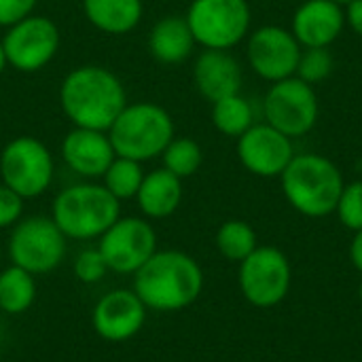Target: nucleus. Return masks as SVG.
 Listing matches in <instances>:
<instances>
[{
    "mask_svg": "<svg viewBox=\"0 0 362 362\" xmlns=\"http://www.w3.org/2000/svg\"><path fill=\"white\" fill-rule=\"evenodd\" d=\"M121 216V202L104 185L76 182L62 189L51 206V218L68 240H100Z\"/></svg>",
    "mask_w": 362,
    "mask_h": 362,
    "instance_id": "nucleus-4",
    "label": "nucleus"
},
{
    "mask_svg": "<svg viewBox=\"0 0 362 362\" xmlns=\"http://www.w3.org/2000/svg\"><path fill=\"white\" fill-rule=\"evenodd\" d=\"M68 238L59 231L51 216H28L11 227L8 259L34 276L57 269L66 257Z\"/></svg>",
    "mask_w": 362,
    "mask_h": 362,
    "instance_id": "nucleus-8",
    "label": "nucleus"
},
{
    "mask_svg": "<svg viewBox=\"0 0 362 362\" xmlns=\"http://www.w3.org/2000/svg\"><path fill=\"white\" fill-rule=\"evenodd\" d=\"M358 299H361V303H362V282H361V286H358Z\"/></svg>",
    "mask_w": 362,
    "mask_h": 362,
    "instance_id": "nucleus-36",
    "label": "nucleus"
},
{
    "mask_svg": "<svg viewBox=\"0 0 362 362\" xmlns=\"http://www.w3.org/2000/svg\"><path fill=\"white\" fill-rule=\"evenodd\" d=\"M64 163L83 178H102L117 157L108 132L72 127L59 144Z\"/></svg>",
    "mask_w": 362,
    "mask_h": 362,
    "instance_id": "nucleus-17",
    "label": "nucleus"
},
{
    "mask_svg": "<svg viewBox=\"0 0 362 362\" xmlns=\"http://www.w3.org/2000/svg\"><path fill=\"white\" fill-rule=\"evenodd\" d=\"M295 140L284 136L269 123H255L246 129L235 144L238 159L246 172L259 178H280L293 161Z\"/></svg>",
    "mask_w": 362,
    "mask_h": 362,
    "instance_id": "nucleus-14",
    "label": "nucleus"
},
{
    "mask_svg": "<svg viewBox=\"0 0 362 362\" xmlns=\"http://www.w3.org/2000/svg\"><path fill=\"white\" fill-rule=\"evenodd\" d=\"M0 42L4 47L8 66L17 72L32 74L53 62L59 51L62 36L53 19L32 13L6 28Z\"/></svg>",
    "mask_w": 362,
    "mask_h": 362,
    "instance_id": "nucleus-11",
    "label": "nucleus"
},
{
    "mask_svg": "<svg viewBox=\"0 0 362 362\" xmlns=\"http://www.w3.org/2000/svg\"><path fill=\"white\" fill-rule=\"evenodd\" d=\"M146 320V305L134 288H115L98 299L91 312V325L98 337L106 341H127L136 337Z\"/></svg>",
    "mask_w": 362,
    "mask_h": 362,
    "instance_id": "nucleus-15",
    "label": "nucleus"
},
{
    "mask_svg": "<svg viewBox=\"0 0 362 362\" xmlns=\"http://www.w3.org/2000/svg\"><path fill=\"white\" fill-rule=\"evenodd\" d=\"M301 49L303 47L297 42L293 32L276 23L261 25L246 36L248 66L259 78L267 83L295 76Z\"/></svg>",
    "mask_w": 362,
    "mask_h": 362,
    "instance_id": "nucleus-13",
    "label": "nucleus"
},
{
    "mask_svg": "<svg viewBox=\"0 0 362 362\" xmlns=\"http://www.w3.org/2000/svg\"><path fill=\"white\" fill-rule=\"evenodd\" d=\"M212 125L227 138H240L246 129H250L255 121V108L248 98L242 93H233L212 102Z\"/></svg>",
    "mask_w": 362,
    "mask_h": 362,
    "instance_id": "nucleus-23",
    "label": "nucleus"
},
{
    "mask_svg": "<svg viewBox=\"0 0 362 362\" xmlns=\"http://www.w3.org/2000/svg\"><path fill=\"white\" fill-rule=\"evenodd\" d=\"M185 19L199 47L231 51L250 34L252 11L248 0H191Z\"/></svg>",
    "mask_w": 362,
    "mask_h": 362,
    "instance_id": "nucleus-6",
    "label": "nucleus"
},
{
    "mask_svg": "<svg viewBox=\"0 0 362 362\" xmlns=\"http://www.w3.org/2000/svg\"><path fill=\"white\" fill-rule=\"evenodd\" d=\"M108 272L136 274L155 252L157 233L148 218L142 216H119L98 242Z\"/></svg>",
    "mask_w": 362,
    "mask_h": 362,
    "instance_id": "nucleus-12",
    "label": "nucleus"
},
{
    "mask_svg": "<svg viewBox=\"0 0 362 362\" xmlns=\"http://www.w3.org/2000/svg\"><path fill=\"white\" fill-rule=\"evenodd\" d=\"M6 66H8V62H6V53H4V47H2V42H0V74L6 70Z\"/></svg>",
    "mask_w": 362,
    "mask_h": 362,
    "instance_id": "nucleus-34",
    "label": "nucleus"
},
{
    "mask_svg": "<svg viewBox=\"0 0 362 362\" xmlns=\"http://www.w3.org/2000/svg\"><path fill=\"white\" fill-rule=\"evenodd\" d=\"M320 115L318 93L299 76L272 83L263 98V121L297 140L308 136Z\"/></svg>",
    "mask_w": 362,
    "mask_h": 362,
    "instance_id": "nucleus-9",
    "label": "nucleus"
},
{
    "mask_svg": "<svg viewBox=\"0 0 362 362\" xmlns=\"http://www.w3.org/2000/svg\"><path fill=\"white\" fill-rule=\"evenodd\" d=\"M148 53L165 66H176L193 55L195 38L185 15H165L157 19L148 32Z\"/></svg>",
    "mask_w": 362,
    "mask_h": 362,
    "instance_id": "nucleus-19",
    "label": "nucleus"
},
{
    "mask_svg": "<svg viewBox=\"0 0 362 362\" xmlns=\"http://www.w3.org/2000/svg\"><path fill=\"white\" fill-rule=\"evenodd\" d=\"M142 180H144L142 163L127 159V157H119V155L112 159V163L108 165V170L102 176V185L119 202L134 199Z\"/></svg>",
    "mask_w": 362,
    "mask_h": 362,
    "instance_id": "nucleus-25",
    "label": "nucleus"
},
{
    "mask_svg": "<svg viewBox=\"0 0 362 362\" xmlns=\"http://www.w3.org/2000/svg\"><path fill=\"white\" fill-rule=\"evenodd\" d=\"M55 161L45 142L34 136H17L0 153V180L21 199L40 197L53 182Z\"/></svg>",
    "mask_w": 362,
    "mask_h": 362,
    "instance_id": "nucleus-7",
    "label": "nucleus"
},
{
    "mask_svg": "<svg viewBox=\"0 0 362 362\" xmlns=\"http://www.w3.org/2000/svg\"><path fill=\"white\" fill-rule=\"evenodd\" d=\"M280 185L293 210L308 218H325L335 212L346 180L337 163L329 157L297 153L282 172Z\"/></svg>",
    "mask_w": 362,
    "mask_h": 362,
    "instance_id": "nucleus-3",
    "label": "nucleus"
},
{
    "mask_svg": "<svg viewBox=\"0 0 362 362\" xmlns=\"http://www.w3.org/2000/svg\"><path fill=\"white\" fill-rule=\"evenodd\" d=\"M204 291L199 263L182 250H157L136 274L134 293L146 310L178 312L193 305Z\"/></svg>",
    "mask_w": 362,
    "mask_h": 362,
    "instance_id": "nucleus-2",
    "label": "nucleus"
},
{
    "mask_svg": "<svg viewBox=\"0 0 362 362\" xmlns=\"http://www.w3.org/2000/svg\"><path fill=\"white\" fill-rule=\"evenodd\" d=\"M176 136L172 115L155 102H134L119 112L108 127V138L119 157L134 161H151L161 157Z\"/></svg>",
    "mask_w": 362,
    "mask_h": 362,
    "instance_id": "nucleus-5",
    "label": "nucleus"
},
{
    "mask_svg": "<svg viewBox=\"0 0 362 362\" xmlns=\"http://www.w3.org/2000/svg\"><path fill=\"white\" fill-rule=\"evenodd\" d=\"M348 252H350V261H352L354 269L362 274V229L354 231V238L350 242V250Z\"/></svg>",
    "mask_w": 362,
    "mask_h": 362,
    "instance_id": "nucleus-33",
    "label": "nucleus"
},
{
    "mask_svg": "<svg viewBox=\"0 0 362 362\" xmlns=\"http://www.w3.org/2000/svg\"><path fill=\"white\" fill-rule=\"evenodd\" d=\"M87 21L110 36H123L136 30L144 15L142 0H83Z\"/></svg>",
    "mask_w": 362,
    "mask_h": 362,
    "instance_id": "nucleus-21",
    "label": "nucleus"
},
{
    "mask_svg": "<svg viewBox=\"0 0 362 362\" xmlns=\"http://www.w3.org/2000/svg\"><path fill=\"white\" fill-rule=\"evenodd\" d=\"M216 248L218 252L233 263H242L248 255H252L259 246L255 229L240 218L225 221L216 231Z\"/></svg>",
    "mask_w": 362,
    "mask_h": 362,
    "instance_id": "nucleus-24",
    "label": "nucleus"
},
{
    "mask_svg": "<svg viewBox=\"0 0 362 362\" xmlns=\"http://www.w3.org/2000/svg\"><path fill=\"white\" fill-rule=\"evenodd\" d=\"M59 108L72 127L108 132L119 112L127 106V91L121 78L95 64L72 68L59 85Z\"/></svg>",
    "mask_w": 362,
    "mask_h": 362,
    "instance_id": "nucleus-1",
    "label": "nucleus"
},
{
    "mask_svg": "<svg viewBox=\"0 0 362 362\" xmlns=\"http://www.w3.org/2000/svg\"><path fill=\"white\" fill-rule=\"evenodd\" d=\"M346 11V25L362 38V0H352L344 6Z\"/></svg>",
    "mask_w": 362,
    "mask_h": 362,
    "instance_id": "nucleus-32",
    "label": "nucleus"
},
{
    "mask_svg": "<svg viewBox=\"0 0 362 362\" xmlns=\"http://www.w3.org/2000/svg\"><path fill=\"white\" fill-rule=\"evenodd\" d=\"M36 299V280L34 274L8 265L0 272V310L8 316L23 314L32 308Z\"/></svg>",
    "mask_w": 362,
    "mask_h": 362,
    "instance_id": "nucleus-22",
    "label": "nucleus"
},
{
    "mask_svg": "<svg viewBox=\"0 0 362 362\" xmlns=\"http://www.w3.org/2000/svg\"><path fill=\"white\" fill-rule=\"evenodd\" d=\"M242 297L261 310L280 305L293 284V267L288 257L276 246H257L238 269Z\"/></svg>",
    "mask_w": 362,
    "mask_h": 362,
    "instance_id": "nucleus-10",
    "label": "nucleus"
},
{
    "mask_svg": "<svg viewBox=\"0 0 362 362\" xmlns=\"http://www.w3.org/2000/svg\"><path fill=\"white\" fill-rule=\"evenodd\" d=\"M23 202L13 189L0 182V229L17 225L23 216Z\"/></svg>",
    "mask_w": 362,
    "mask_h": 362,
    "instance_id": "nucleus-30",
    "label": "nucleus"
},
{
    "mask_svg": "<svg viewBox=\"0 0 362 362\" xmlns=\"http://www.w3.org/2000/svg\"><path fill=\"white\" fill-rule=\"evenodd\" d=\"M333 2H337V4H341V6H346L348 2H352V0H333Z\"/></svg>",
    "mask_w": 362,
    "mask_h": 362,
    "instance_id": "nucleus-35",
    "label": "nucleus"
},
{
    "mask_svg": "<svg viewBox=\"0 0 362 362\" xmlns=\"http://www.w3.org/2000/svg\"><path fill=\"white\" fill-rule=\"evenodd\" d=\"M36 4L38 0H0V28H11L25 19L34 13Z\"/></svg>",
    "mask_w": 362,
    "mask_h": 362,
    "instance_id": "nucleus-31",
    "label": "nucleus"
},
{
    "mask_svg": "<svg viewBox=\"0 0 362 362\" xmlns=\"http://www.w3.org/2000/svg\"><path fill=\"white\" fill-rule=\"evenodd\" d=\"M161 161L168 172H172L174 176H178L182 180V178L197 174V170L204 163V151H202L199 142H195L193 138H176L174 136L172 142L161 153Z\"/></svg>",
    "mask_w": 362,
    "mask_h": 362,
    "instance_id": "nucleus-26",
    "label": "nucleus"
},
{
    "mask_svg": "<svg viewBox=\"0 0 362 362\" xmlns=\"http://www.w3.org/2000/svg\"><path fill=\"white\" fill-rule=\"evenodd\" d=\"M242 66L231 55V51L204 49L193 64L195 89L208 100L216 102L221 98L242 91Z\"/></svg>",
    "mask_w": 362,
    "mask_h": 362,
    "instance_id": "nucleus-18",
    "label": "nucleus"
},
{
    "mask_svg": "<svg viewBox=\"0 0 362 362\" xmlns=\"http://www.w3.org/2000/svg\"><path fill=\"white\" fill-rule=\"evenodd\" d=\"M140 212L148 221H161L172 216L182 202V180L165 168L144 174V180L134 197Z\"/></svg>",
    "mask_w": 362,
    "mask_h": 362,
    "instance_id": "nucleus-20",
    "label": "nucleus"
},
{
    "mask_svg": "<svg viewBox=\"0 0 362 362\" xmlns=\"http://www.w3.org/2000/svg\"><path fill=\"white\" fill-rule=\"evenodd\" d=\"M333 214L348 231L354 233L362 229V178L344 185V191L337 199Z\"/></svg>",
    "mask_w": 362,
    "mask_h": 362,
    "instance_id": "nucleus-28",
    "label": "nucleus"
},
{
    "mask_svg": "<svg viewBox=\"0 0 362 362\" xmlns=\"http://www.w3.org/2000/svg\"><path fill=\"white\" fill-rule=\"evenodd\" d=\"M333 66H335V59H333L331 47L301 49L295 76H299L301 81H305L308 85L314 87V85H318V83H322V81H327L331 76Z\"/></svg>",
    "mask_w": 362,
    "mask_h": 362,
    "instance_id": "nucleus-27",
    "label": "nucleus"
},
{
    "mask_svg": "<svg viewBox=\"0 0 362 362\" xmlns=\"http://www.w3.org/2000/svg\"><path fill=\"white\" fill-rule=\"evenodd\" d=\"M288 30L303 49L331 47L346 30V11L333 0H303Z\"/></svg>",
    "mask_w": 362,
    "mask_h": 362,
    "instance_id": "nucleus-16",
    "label": "nucleus"
},
{
    "mask_svg": "<svg viewBox=\"0 0 362 362\" xmlns=\"http://www.w3.org/2000/svg\"><path fill=\"white\" fill-rule=\"evenodd\" d=\"M72 272H74L76 280H81L83 284H95L106 276L108 265L98 248H85L76 255Z\"/></svg>",
    "mask_w": 362,
    "mask_h": 362,
    "instance_id": "nucleus-29",
    "label": "nucleus"
}]
</instances>
